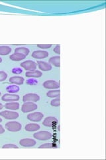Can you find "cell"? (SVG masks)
Instances as JSON below:
<instances>
[{"label":"cell","instance_id":"6da1fadb","mask_svg":"<svg viewBox=\"0 0 106 160\" xmlns=\"http://www.w3.org/2000/svg\"><path fill=\"white\" fill-rule=\"evenodd\" d=\"M22 128V125L17 121H9L5 124V129L11 132L19 131Z\"/></svg>","mask_w":106,"mask_h":160},{"label":"cell","instance_id":"e575fe53","mask_svg":"<svg viewBox=\"0 0 106 160\" xmlns=\"http://www.w3.org/2000/svg\"><path fill=\"white\" fill-rule=\"evenodd\" d=\"M2 62V59L1 58H0V63H1Z\"/></svg>","mask_w":106,"mask_h":160},{"label":"cell","instance_id":"44dd1931","mask_svg":"<svg viewBox=\"0 0 106 160\" xmlns=\"http://www.w3.org/2000/svg\"><path fill=\"white\" fill-rule=\"evenodd\" d=\"M11 52V48L9 46H0V55H7Z\"/></svg>","mask_w":106,"mask_h":160},{"label":"cell","instance_id":"3957f363","mask_svg":"<svg viewBox=\"0 0 106 160\" xmlns=\"http://www.w3.org/2000/svg\"><path fill=\"white\" fill-rule=\"evenodd\" d=\"M38 106L37 104H34L33 102H25V104L22 105L21 111L23 113L31 112L37 109Z\"/></svg>","mask_w":106,"mask_h":160},{"label":"cell","instance_id":"836d02e7","mask_svg":"<svg viewBox=\"0 0 106 160\" xmlns=\"http://www.w3.org/2000/svg\"><path fill=\"white\" fill-rule=\"evenodd\" d=\"M2 118H1V117H0V123H1V122H2Z\"/></svg>","mask_w":106,"mask_h":160},{"label":"cell","instance_id":"d6986e66","mask_svg":"<svg viewBox=\"0 0 106 160\" xmlns=\"http://www.w3.org/2000/svg\"><path fill=\"white\" fill-rule=\"evenodd\" d=\"M60 56L52 57V58L49 59V63H50L52 65H53V66H55V67H60Z\"/></svg>","mask_w":106,"mask_h":160},{"label":"cell","instance_id":"5b68a950","mask_svg":"<svg viewBox=\"0 0 106 160\" xmlns=\"http://www.w3.org/2000/svg\"><path fill=\"white\" fill-rule=\"evenodd\" d=\"M58 121L56 117H48L45 118L43 122V125L46 127L55 128L58 124Z\"/></svg>","mask_w":106,"mask_h":160},{"label":"cell","instance_id":"1f68e13d","mask_svg":"<svg viewBox=\"0 0 106 160\" xmlns=\"http://www.w3.org/2000/svg\"><path fill=\"white\" fill-rule=\"evenodd\" d=\"M5 132V129L3 128V127L2 126V125H0V134H2Z\"/></svg>","mask_w":106,"mask_h":160},{"label":"cell","instance_id":"d590c367","mask_svg":"<svg viewBox=\"0 0 106 160\" xmlns=\"http://www.w3.org/2000/svg\"><path fill=\"white\" fill-rule=\"evenodd\" d=\"M0 96H1V92H0Z\"/></svg>","mask_w":106,"mask_h":160},{"label":"cell","instance_id":"484cf974","mask_svg":"<svg viewBox=\"0 0 106 160\" xmlns=\"http://www.w3.org/2000/svg\"><path fill=\"white\" fill-rule=\"evenodd\" d=\"M3 149H13V148H16L17 149L18 146H16L15 144H11V143H9V144H5L3 146Z\"/></svg>","mask_w":106,"mask_h":160},{"label":"cell","instance_id":"4316f807","mask_svg":"<svg viewBox=\"0 0 106 160\" xmlns=\"http://www.w3.org/2000/svg\"><path fill=\"white\" fill-rule=\"evenodd\" d=\"M7 74L4 71H0V82H3L7 79Z\"/></svg>","mask_w":106,"mask_h":160},{"label":"cell","instance_id":"cb8c5ba5","mask_svg":"<svg viewBox=\"0 0 106 160\" xmlns=\"http://www.w3.org/2000/svg\"><path fill=\"white\" fill-rule=\"evenodd\" d=\"M57 146H56V145L53 144V143H44L41 145V146H39V148H43V149H52V148H56Z\"/></svg>","mask_w":106,"mask_h":160},{"label":"cell","instance_id":"ac0fdd59","mask_svg":"<svg viewBox=\"0 0 106 160\" xmlns=\"http://www.w3.org/2000/svg\"><path fill=\"white\" fill-rule=\"evenodd\" d=\"M5 108L9 110H17L19 108V104L17 102H9L5 105Z\"/></svg>","mask_w":106,"mask_h":160},{"label":"cell","instance_id":"d6a6232c","mask_svg":"<svg viewBox=\"0 0 106 160\" xmlns=\"http://www.w3.org/2000/svg\"><path fill=\"white\" fill-rule=\"evenodd\" d=\"M3 105L2 104H0V110H1L2 109H3Z\"/></svg>","mask_w":106,"mask_h":160},{"label":"cell","instance_id":"277c9868","mask_svg":"<svg viewBox=\"0 0 106 160\" xmlns=\"http://www.w3.org/2000/svg\"><path fill=\"white\" fill-rule=\"evenodd\" d=\"M37 64L35 62L33 61L29 60V61H25V62H23L21 63V66L24 68L26 71H35L37 69Z\"/></svg>","mask_w":106,"mask_h":160},{"label":"cell","instance_id":"8fae6325","mask_svg":"<svg viewBox=\"0 0 106 160\" xmlns=\"http://www.w3.org/2000/svg\"><path fill=\"white\" fill-rule=\"evenodd\" d=\"M48 56V53L45 51L37 50L33 51L32 53V57L35 59H43L46 58Z\"/></svg>","mask_w":106,"mask_h":160},{"label":"cell","instance_id":"7402d4cb","mask_svg":"<svg viewBox=\"0 0 106 160\" xmlns=\"http://www.w3.org/2000/svg\"><path fill=\"white\" fill-rule=\"evenodd\" d=\"M47 96L48 97H59L60 96V90H52L49 91L47 93Z\"/></svg>","mask_w":106,"mask_h":160},{"label":"cell","instance_id":"d4e9b609","mask_svg":"<svg viewBox=\"0 0 106 160\" xmlns=\"http://www.w3.org/2000/svg\"><path fill=\"white\" fill-rule=\"evenodd\" d=\"M51 105L52 106H54V107H58L60 106V99L58 98H56L55 99V100H53L51 101Z\"/></svg>","mask_w":106,"mask_h":160},{"label":"cell","instance_id":"ba28073f","mask_svg":"<svg viewBox=\"0 0 106 160\" xmlns=\"http://www.w3.org/2000/svg\"><path fill=\"white\" fill-rule=\"evenodd\" d=\"M43 117L44 116L42 113L35 112L29 114L27 116V119L31 121H34V122H39L43 120Z\"/></svg>","mask_w":106,"mask_h":160},{"label":"cell","instance_id":"52a82bcc","mask_svg":"<svg viewBox=\"0 0 106 160\" xmlns=\"http://www.w3.org/2000/svg\"><path fill=\"white\" fill-rule=\"evenodd\" d=\"M40 100L39 95L35 93H27L23 97V102H37Z\"/></svg>","mask_w":106,"mask_h":160},{"label":"cell","instance_id":"9a60e30c","mask_svg":"<svg viewBox=\"0 0 106 160\" xmlns=\"http://www.w3.org/2000/svg\"><path fill=\"white\" fill-rule=\"evenodd\" d=\"M40 129V125L37 124H29L25 125V129L26 131H36Z\"/></svg>","mask_w":106,"mask_h":160},{"label":"cell","instance_id":"ffe728a7","mask_svg":"<svg viewBox=\"0 0 106 160\" xmlns=\"http://www.w3.org/2000/svg\"><path fill=\"white\" fill-rule=\"evenodd\" d=\"M15 53H21V54H23L25 56L28 55L29 53V49L25 47H20L15 49Z\"/></svg>","mask_w":106,"mask_h":160},{"label":"cell","instance_id":"83f0119b","mask_svg":"<svg viewBox=\"0 0 106 160\" xmlns=\"http://www.w3.org/2000/svg\"><path fill=\"white\" fill-rule=\"evenodd\" d=\"M38 48L41 49H49L52 47L51 44H43V45H38Z\"/></svg>","mask_w":106,"mask_h":160},{"label":"cell","instance_id":"30bf717a","mask_svg":"<svg viewBox=\"0 0 106 160\" xmlns=\"http://www.w3.org/2000/svg\"><path fill=\"white\" fill-rule=\"evenodd\" d=\"M37 143L36 141L30 138H24L20 140L19 144L23 147H33Z\"/></svg>","mask_w":106,"mask_h":160},{"label":"cell","instance_id":"7c38bea8","mask_svg":"<svg viewBox=\"0 0 106 160\" xmlns=\"http://www.w3.org/2000/svg\"><path fill=\"white\" fill-rule=\"evenodd\" d=\"M19 96L15 94H4L2 97L3 101H17L19 100Z\"/></svg>","mask_w":106,"mask_h":160},{"label":"cell","instance_id":"8992f818","mask_svg":"<svg viewBox=\"0 0 106 160\" xmlns=\"http://www.w3.org/2000/svg\"><path fill=\"white\" fill-rule=\"evenodd\" d=\"M0 116L7 120H16L19 117V113L15 112L3 111L0 112Z\"/></svg>","mask_w":106,"mask_h":160},{"label":"cell","instance_id":"7a4b0ae2","mask_svg":"<svg viewBox=\"0 0 106 160\" xmlns=\"http://www.w3.org/2000/svg\"><path fill=\"white\" fill-rule=\"evenodd\" d=\"M33 137L35 139H37L41 141H45L48 140L52 138V133L47 131H41L39 132H37L36 133H34Z\"/></svg>","mask_w":106,"mask_h":160},{"label":"cell","instance_id":"f1b7e54d","mask_svg":"<svg viewBox=\"0 0 106 160\" xmlns=\"http://www.w3.org/2000/svg\"><path fill=\"white\" fill-rule=\"evenodd\" d=\"M54 52L55 53H56V54L60 55V45H57L54 48Z\"/></svg>","mask_w":106,"mask_h":160},{"label":"cell","instance_id":"9c48e42d","mask_svg":"<svg viewBox=\"0 0 106 160\" xmlns=\"http://www.w3.org/2000/svg\"><path fill=\"white\" fill-rule=\"evenodd\" d=\"M43 86L46 89H58L60 87L58 83L53 80H47L43 83Z\"/></svg>","mask_w":106,"mask_h":160},{"label":"cell","instance_id":"4fadbf2b","mask_svg":"<svg viewBox=\"0 0 106 160\" xmlns=\"http://www.w3.org/2000/svg\"><path fill=\"white\" fill-rule=\"evenodd\" d=\"M37 64L39 69L43 71H48L52 70V66L51 64L48 63L47 62L39 61V62H37Z\"/></svg>","mask_w":106,"mask_h":160},{"label":"cell","instance_id":"e0dca14e","mask_svg":"<svg viewBox=\"0 0 106 160\" xmlns=\"http://www.w3.org/2000/svg\"><path fill=\"white\" fill-rule=\"evenodd\" d=\"M43 75L42 72L39 71H31L26 72L25 76L28 78H40Z\"/></svg>","mask_w":106,"mask_h":160},{"label":"cell","instance_id":"5bb4252c","mask_svg":"<svg viewBox=\"0 0 106 160\" xmlns=\"http://www.w3.org/2000/svg\"><path fill=\"white\" fill-rule=\"evenodd\" d=\"M9 82L16 85H22L24 83V78L20 76H14L10 78Z\"/></svg>","mask_w":106,"mask_h":160},{"label":"cell","instance_id":"603a6c76","mask_svg":"<svg viewBox=\"0 0 106 160\" xmlns=\"http://www.w3.org/2000/svg\"><path fill=\"white\" fill-rule=\"evenodd\" d=\"M19 87L17 86H9L6 88V90L8 91L9 93H14L18 92L19 91Z\"/></svg>","mask_w":106,"mask_h":160},{"label":"cell","instance_id":"f546056e","mask_svg":"<svg viewBox=\"0 0 106 160\" xmlns=\"http://www.w3.org/2000/svg\"><path fill=\"white\" fill-rule=\"evenodd\" d=\"M12 72L15 74H19L22 73V70L20 69V68H14L12 70Z\"/></svg>","mask_w":106,"mask_h":160},{"label":"cell","instance_id":"2e32d148","mask_svg":"<svg viewBox=\"0 0 106 160\" xmlns=\"http://www.w3.org/2000/svg\"><path fill=\"white\" fill-rule=\"evenodd\" d=\"M26 56L23 54H21V53H15L11 55L9 58L12 60V61H15V62H19V61H21L23 59H25Z\"/></svg>","mask_w":106,"mask_h":160},{"label":"cell","instance_id":"4dcf8cb0","mask_svg":"<svg viewBox=\"0 0 106 160\" xmlns=\"http://www.w3.org/2000/svg\"><path fill=\"white\" fill-rule=\"evenodd\" d=\"M27 84H30V85H35L38 83V82L36 81L35 79H29V81L26 82Z\"/></svg>","mask_w":106,"mask_h":160}]
</instances>
